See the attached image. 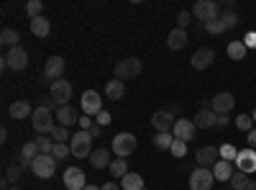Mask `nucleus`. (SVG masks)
I'll use <instances>...</instances> for the list:
<instances>
[{
    "mask_svg": "<svg viewBox=\"0 0 256 190\" xmlns=\"http://www.w3.org/2000/svg\"><path fill=\"white\" fill-rule=\"evenodd\" d=\"M190 13H192V18L202 21V24H210V21L220 18V6L216 3V0H198Z\"/></svg>",
    "mask_w": 256,
    "mask_h": 190,
    "instance_id": "nucleus-1",
    "label": "nucleus"
},
{
    "mask_svg": "<svg viewBox=\"0 0 256 190\" xmlns=\"http://www.w3.org/2000/svg\"><path fill=\"white\" fill-rule=\"evenodd\" d=\"M136 136L134 134H128V131H123V134H116L113 136V141H110V149H113V154L116 157H120V159H126L128 154H134L136 152Z\"/></svg>",
    "mask_w": 256,
    "mask_h": 190,
    "instance_id": "nucleus-2",
    "label": "nucleus"
},
{
    "mask_svg": "<svg viewBox=\"0 0 256 190\" xmlns=\"http://www.w3.org/2000/svg\"><path fill=\"white\" fill-rule=\"evenodd\" d=\"M141 70H144V62L138 57H126L116 65V80H134L141 75Z\"/></svg>",
    "mask_w": 256,
    "mask_h": 190,
    "instance_id": "nucleus-3",
    "label": "nucleus"
},
{
    "mask_svg": "<svg viewBox=\"0 0 256 190\" xmlns=\"http://www.w3.org/2000/svg\"><path fill=\"white\" fill-rule=\"evenodd\" d=\"M70 146H72V154H74L77 159H82V157H90V154H92V136H90L88 131L77 129V134H72Z\"/></svg>",
    "mask_w": 256,
    "mask_h": 190,
    "instance_id": "nucleus-4",
    "label": "nucleus"
},
{
    "mask_svg": "<svg viewBox=\"0 0 256 190\" xmlns=\"http://www.w3.org/2000/svg\"><path fill=\"white\" fill-rule=\"evenodd\" d=\"M31 172H34L36 177H41V180L54 177V172H56V159H54L52 154H38V157L34 159V164H31Z\"/></svg>",
    "mask_w": 256,
    "mask_h": 190,
    "instance_id": "nucleus-5",
    "label": "nucleus"
},
{
    "mask_svg": "<svg viewBox=\"0 0 256 190\" xmlns=\"http://www.w3.org/2000/svg\"><path fill=\"white\" fill-rule=\"evenodd\" d=\"M212 182H216V175H212V170L195 167V170L190 172V190H212Z\"/></svg>",
    "mask_w": 256,
    "mask_h": 190,
    "instance_id": "nucleus-6",
    "label": "nucleus"
},
{
    "mask_svg": "<svg viewBox=\"0 0 256 190\" xmlns=\"http://www.w3.org/2000/svg\"><path fill=\"white\" fill-rule=\"evenodd\" d=\"M31 126H34V131L41 136V134H52V129H54V118H52V111L49 108H38L34 111V116H31Z\"/></svg>",
    "mask_w": 256,
    "mask_h": 190,
    "instance_id": "nucleus-7",
    "label": "nucleus"
},
{
    "mask_svg": "<svg viewBox=\"0 0 256 190\" xmlns=\"http://www.w3.org/2000/svg\"><path fill=\"white\" fill-rule=\"evenodd\" d=\"M80 105H82V113L84 116H98L100 111H105L102 108V98H100L98 90H84L82 98H80Z\"/></svg>",
    "mask_w": 256,
    "mask_h": 190,
    "instance_id": "nucleus-8",
    "label": "nucleus"
},
{
    "mask_svg": "<svg viewBox=\"0 0 256 190\" xmlns=\"http://www.w3.org/2000/svg\"><path fill=\"white\" fill-rule=\"evenodd\" d=\"M195 162H198V167H205V170H212L218 162H220V149L218 146H212V144H208V146H200L198 149V154H195Z\"/></svg>",
    "mask_w": 256,
    "mask_h": 190,
    "instance_id": "nucleus-9",
    "label": "nucleus"
},
{
    "mask_svg": "<svg viewBox=\"0 0 256 190\" xmlns=\"http://www.w3.org/2000/svg\"><path fill=\"white\" fill-rule=\"evenodd\" d=\"M72 82H67V80H56V82H52V90H49V95L56 100V105L62 108V105H70V100H72Z\"/></svg>",
    "mask_w": 256,
    "mask_h": 190,
    "instance_id": "nucleus-10",
    "label": "nucleus"
},
{
    "mask_svg": "<svg viewBox=\"0 0 256 190\" xmlns=\"http://www.w3.org/2000/svg\"><path fill=\"white\" fill-rule=\"evenodd\" d=\"M174 123H177V118H174V113L169 111V108L166 111H156L152 116V126L156 129V134H172Z\"/></svg>",
    "mask_w": 256,
    "mask_h": 190,
    "instance_id": "nucleus-11",
    "label": "nucleus"
},
{
    "mask_svg": "<svg viewBox=\"0 0 256 190\" xmlns=\"http://www.w3.org/2000/svg\"><path fill=\"white\" fill-rule=\"evenodd\" d=\"M236 170L238 172H246V175H251V172H256V149H238V157H236Z\"/></svg>",
    "mask_w": 256,
    "mask_h": 190,
    "instance_id": "nucleus-12",
    "label": "nucleus"
},
{
    "mask_svg": "<svg viewBox=\"0 0 256 190\" xmlns=\"http://www.w3.org/2000/svg\"><path fill=\"white\" fill-rule=\"evenodd\" d=\"M6 62H8V67H10L13 72H20V70H26V65H28V52H26L24 47L8 49V54H6Z\"/></svg>",
    "mask_w": 256,
    "mask_h": 190,
    "instance_id": "nucleus-13",
    "label": "nucleus"
},
{
    "mask_svg": "<svg viewBox=\"0 0 256 190\" xmlns=\"http://www.w3.org/2000/svg\"><path fill=\"white\" fill-rule=\"evenodd\" d=\"M172 134H174V139H180V141H192V139H195V134H198V126H195V121L177 118Z\"/></svg>",
    "mask_w": 256,
    "mask_h": 190,
    "instance_id": "nucleus-14",
    "label": "nucleus"
},
{
    "mask_svg": "<svg viewBox=\"0 0 256 190\" xmlns=\"http://www.w3.org/2000/svg\"><path fill=\"white\" fill-rule=\"evenodd\" d=\"M64 185H67V190H84L88 180H84V172L80 167H67L64 170Z\"/></svg>",
    "mask_w": 256,
    "mask_h": 190,
    "instance_id": "nucleus-15",
    "label": "nucleus"
},
{
    "mask_svg": "<svg viewBox=\"0 0 256 190\" xmlns=\"http://www.w3.org/2000/svg\"><path fill=\"white\" fill-rule=\"evenodd\" d=\"M233 105H236L233 93H218L216 98L210 100V108L216 111L218 116H228V111H233Z\"/></svg>",
    "mask_w": 256,
    "mask_h": 190,
    "instance_id": "nucleus-16",
    "label": "nucleus"
},
{
    "mask_svg": "<svg viewBox=\"0 0 256 190\" xmlns=\"http://www.w3.org/2000/svg\"><path fill=\"white\" fill-rule=\"evenodd\" d=\"M64 59L62 57H49L46 59V65H44V75L52 80V82H56V80H62V75H64Z\"/></svg>",
    "mask_w": 256,
    "mask_h": 190,
    "instance_id": "nucleus-17",
    "label": "nucleus"
},
{
    "mask_svg": "<svg viewBox=\"0 0 256 190\" xmlns=\"http://www.w3.org/2000/svg\"><path fill=\"white\" fill-rule=\"evenodd\" d=\"M212 59H216V54H212V49H208V47H202V49H198L195 54H192V67H195L198 72L200 70H208L210 65H212Z\"/></svg>",
    "mask_w": 256,
    "mask_h": 190,
    "instance_id": "nucleus-18",
    "label": "nucleus"
},
{
    "mask_svg": "<svg viewBox=\"0 0 256 190\" xmlns=\"http://www.w3.org/2000/svg\"><path fill=\"white\" fill-rule=\"evenodd\" d=\"M187 41H190L187 31L184 29H174V31H169V36H166V47L172 52H182L187 47Z\"/></svg>",
    "mask_w": 256,
    "mask_h": 190,
    "instance_id": "nucleus-19",
    "label": "nucleus"
},
{
    "mask_svg": "<svg viewBox=\"0 0 256 190\" xmlns=\"http://www.w3.org/2000/svg\"><path fill=\"white\" fill-rule=\"evenodd\" d=\"M216 123H218V113L212 108H200L198 111V116H195L198 129H216Z\"/></svg>",
    "mask_w": 256,
    "mask_h": 190,
    "instance_id": "nucleus-20",
    "label": "nucleus"
},
{
    "mask_svg": "<svg viewBox=\"0 0 256 190\" xmlns=\"http://www.w3.org/2000/svg\"><path fill=\"white\" fill-rule=\"evenodd\" d=\"M8 113H10V118L20 121V118H31V116H34V108H31L28 100H16V103H10Z\"/></svg>",
    "mask_w": 256,
    "mask_h": 190,
    "instance_id": "nucleus-21",
    "label": "nucleus"
},
{
    "mask_svg": "<svg viewBox=\"0 0 256 190\" xmlns=\"http://www.w3.org/2000/svg\"><path fill=\"white\" fill-rule=\"evenodd\" d=\"M56 121H59V126H74V123H80V118H77V111L72 108V105H62V108H56Z\"/></svg>",
    "mask_w": 256,
    "mask_h": 190,
    "instance_id": "nucleus-22",
    "label": "nucleus"
},
{
    "mask_svg": "<svg viewBox=\"0 0 256 190\" xmlns=\"http://www.w3.org/2000/svg\"><path fill=\"white\" fill-rule=\"evenodd\" d=\"M233 172H236V164H233V162H226V159H220L216 167H212V175H216V180H220V182L230 180Z\"/></svg>",
    "mask_w": 256,
    "mask_h": 190,
    "instance_id": "nucleus-23",
    "label": "nucleus"
},
{
    "mask_svg": "<svg viewBox=\"0 0 256 190\" xmlns=\"http://www.w3.org/2000/svg\"><path fill=\"white\" fill-rule=\"evenodd\" d=\"M105 95H108V100L118 103V100L126 95V85H123V80H110V82H105Z\"/></svg>",
    "mask_w": 256,
    "mask_h": 190,
    "instance_id": "nucleus-24",
    "label": "nucleus"
},
{
    "mask_svg": "<svg viewBox=\"0 0 256 190\" xmlns=\"http://www.w3.org/2000/svg\"><path fill=\"white\" fill-rule=\"evenodd\" d=\"M228 182H230V187H233V190H256L254 180H251L246 172H238V170L233 172V177H230Z\"/></svg>",
    "mask_w": 256,
    "mask_h": 190,
    "instance_id": "nucleus-25",
    "label": "nucleus"
},
{
    "mask_svg": "<svg viewBox=\"0 0 256 190\" xmlns=\"http://www.w3.org/2000/svg\"><path fill=\"white\" fill-rule=\"evenodd\" d=\"M31 34L34 36H38V39H44V36H49V31H52V24H49V18H44V16H38V18H31Z\"/></svg>",
    "mask_w": 256,
    "mask_h": 190,
    "instance_id": "nucleus-26",
    "label": "nucleus"
},
{
    "mask_svg": "<svg viewBox=\"0 0 256 190\" xmlns=\"http://www.w3.org/2000/svg\"><path fill=\"white\" fill-rule=\"evenodd\" d=\"M110 152L108 149H95L92 154H90V164L95 167V170H105V167H110Z\"/></svg>",
    "mask_w": 256,
    "mask_h": 190,
    "instance_id": "nucleus-27",
    "label": "nucleus"
},
{
    "mask_svg": "<svg viewBox=\"0 0 256 190\" xmlns=\"http://www.w3.org/2000/svg\"><path fill=\"white\" fill-rule=\"evenodd\" d=\"M18 41H20V34L16 29H3V31H0V44H3V47L16 49V47H20Z\"/></svg>",
    "mask_w": 256,
    "mask_h": 190,
    "instance_id": "nucleus-28",
    "label": "nucleus"
},
{
    "mask_svg": "<svg viewBox=\"0 0 256 190\" xmlns=\"http://www.w3.org/2000/svg\"><path fill=\"white\" fill-rule=\"evenodd\" d=\"M120 187L123 190H144V177L138 172H128L123 180H120Z\"/></svg>",
    "mask_w": 256,
    "mask_h": 190,
    "instance_id": "nucleus-29",
    "label": "nucleus"
},
{
    "mask_svg": "<svg viewBox=\"0 0 256 190\" xmlns=\"http://www.w3.org/2000/svg\"><path fill=\"white\" fill-rule=\"evenodd\" d=\"M108 170H110V175H113L116 180H123L128 172H131V170H128V162H126V159H120V157H116V159L110 162Z\"/></svg>",
    "mask_w": 256,
    "mask_h": 190,
    "instance_id": "nucleus-30",
    "label": "nucleus"
},
{
    "mask_svg": "<svg viewBox=\"0 0 256 190\" xmlns=\"http://www.w3.org/2000/svg\"><path fill=\"white\" fill-rule=\"evenodd\" d=\"M226 52H228V57H230L233 62H241V59L246 57V52H248V49H246V44H244V41H230Z\"/></svg>",
    "mask_w": 256,
    "mask_h": 190,
    "instance_id": "nucleus-31",
    "label": "nucleus"
},
{
    "mask_svg": "<svg viewBox=\"0 0 256 190\" xmlns=\"http://www.w3.org/2000/svg\"><path fill=\"white\" fill-rule=\"evenodd\" d=\"M52 139H54V144H64V141H72V134H70L67 126H54V129H52Z\"/></svg>",
    "mask_w": 256,
    "mask_h": 190,
    "instance_id": "nucleus-32",
    "label": "nucleus"
},
{
    "mask_svg": "<svg viewBox=\"0 0 256 190\" xmlns=\"http://www.w3.org/2000/svg\"><path fill=\"white\" fill-rule=\"evenodd\" d=\"M34 141L38 144V152H41V154H52V152H54V139H52V136L41 134V136H36Z\"/></svg>",
    "mask_w": 256,
    "mask_h": 190,
    "instance_id": "nucleus-33",
    "label": "nucleus"
},
{
    "mask_svg": "<svg viewBox=\"0 0 256 190\" xmlns=\"http://www.w3.org/2000/svg\"><path fill=\"white\" fill-rule=\"evenodd\" d=\"M152 144L156 146V149H172V144H174V134H156Z\"/></svg>",
    "mask_w": 256,
    "mask_h": 190,
    "instance_id": "nucleus-34",
    "label": "nucleus"
},
{
    "mask_svg": "<svg viewBox=\"0 0 256 190\" xmlns=\"http://www.w3.org/2000/svg\"><path fill=\"white\" fill-rule=\"evenodd\" d=\"M220 21H223V24H226V29H236L238 26V13L236 11H220Z\"/></svg>",
    "mask_w": 256,
    "mask_h": 190,
    "instance_id": "nucleus-35",
    "label": "nucleus"
},
{
    "mask_svg": "<svg viewBox=\"0 0 256 190\" xmlns=\"http://www.w3.org/2000/svg\"><path fill=\"white\" fill-rule=\"evenodd\" d=\"M236 157H238V149L233 144H220V159H226V162H236Z\"/></svg>",
    "mask_w": 256,
    "mask_h": 190,
    "instance_id": "nucleus-36",
    "label": "nucleus"
},
{
    "mask_svg": "<svg viewBox=\"0 0 256 190\" xmlns=\"http://www.w3.org/2000/svg\"><path fill=\"white\" fill-rule=\"evenodd\" d=\"M205 31L212 34V36H220V34H226L228 29H226V24H223L220 18H216V21H210V24H205Z\"/></svg>",
    "mask_w": 256,
    "mask_h": 190,
    "instance_id": "nucleus-37",
    "label": "nucleus"
},
{
    "mask_svg": "<svg viewBox=\"0 0 256 190\" xmlns=\"http://www.w3.org/2000/svg\"><path fill=\"white\" fill-rule=\"evenodd\" d=\"M72 154V146L70 144H54V152H52V157L59 162V159H67Z\"/></svg>",
    "mask_w": 256,
    "mask_h": 190,
    "instance_id": "nucleus-38",
    "label": "nucleus"
},
{
    "mask_svg": "<svg viewBox=\"0 0 256 190\" xmlns=\"http://www.w3.org/2000/svg\"><path fill=\"white\" fill-rule=\"evenodd\" d=\"M233 123H236V129H238V131H246V134L254 131V118H251V116H244V113H241Z\"/></svg>",
    "mask_w": 256,
    "mask_h": 190,
    "instance_id": "nucleus-39",
    "label": "nucleus"
},
{
    "mask_svg": "<svg viewBox=\"0 0 256 190\" xmlns=\"http://www.w3.org/2000/svg\"><path fill=\"white\" fill-rule=\"evenodd\" d=\"M20 175H24V167H20V164H10L8 170H6V180L8 182H18Z\"/></svg>",
    "mask_w": 256,
    "mask_h": 190,
    "instance_id": "nucleus-40",
    "label": "nucleus"
},
{
    "mask_svg": "<svg viewBox=\"0 0 256 190\" xmlns=\"http://www.w3.org/2000/svg\"><path fill=\"white\" fill-rule=\"evenodd\" d=\"M41 11H44V3H41V0H28L26 13H28L31 18H38V16H41Z\"/></svg>",
    "mask_w": 256,
    "mask_h": 190,
    "instance_id": "nucleus-41",
    "label": "nucleus"
},
{
    "mask_svg": "<svg viewBox=\"0 0 256 190\" xmlns=\"http://www.w3.org/2000/svg\"><path fill=\"white\" fill-rule=\"evenodd\" d=\"M172 152L177 159H182V157H187V141H180V139H174V144H172Z\"/></svg>",
    "mask_w": 256,
    "mask_h": 190,
    "instance_id": "nucleus-42",
    "label": "nucleus"
},
{
    "mask_svg": "<svg viewBox=\"0 0 256 190\" xmlns=\"http://www.w3.org/2000/svg\"><path fill=\"white\" fill-rule=\"evenodd\" d=\"M190 24H192V13H190V11H180V16H177V29H184V31H187Z\"/></svg>",
    "mask_w": 256,
    "mask_h": 190,
    "instance_id": "nucleus-43",
    "label": "nucleus"
},
{
    "mask_svg": "<svg viewBox=\"0 0 256 190\" xmlns=\"http://www.w3.org/2000/svg\"><path fill=\"white\" fill-rule=\"evenodd\" d=\"M95 118H98L95 123H98V126H102V129H105V126H108V123H110V118H113V116H110L108 111H100V113H98Z\"/></svg>",
    "mask_w": 256,
    "mask_h": 190,
    "instance_id": "nucleus-44",
    "label": "nucleus"
},
{
    "mask_svg": "<svg viewBox=\"0 0 256 190\" xmlns=\"http://www.w3.org/2000/svg\"><path fill=\"white\" fill-rule=\"evenodd\" d=\"M38 103H41V108H49V111H54V108H59V105H56V100H54L52 95H44V98H41Z\"/></svg>",
    "mask_w": 256,
    "mask_h": 190,
    "instance_id": "nucleus-45",
    "label": "nucleus"
},
{
    "mask_svg": "<svg viewBox=\"0 0 256 190\" xmlns=\"http://www.w3.org/2000/svg\"><path fill=\"white\" fill-rule=\"evenodd\" d=\"M92 126V118L90 116H80V123H77V129H82V131H88Z\"/></svg>",
    "mask_w": 256,
    "mask_h": 190,
    "instance_id": "nucleus-46",
    "label": "nucleus"
},
{
    "mask_svg": "<svg viewBox=\"0 0 256 190\" xmlns=\"http://www.w3.org/2000/svg\"><path fill=\"white\" fill-rule=\"evenodd\" d=\"M88 134L92 136V141H95V139H100V134H102V126H98V123H92V126H90V129H88Z\"/></svg>",
    "mask_w": 256,
    "mask_h": 190,
    "instance_id": "nucleus-47",
    "label": "nucleus"
},
{
    "mask_svg": "<svg viewBox=\"0 0 256 190\" xmlns=\"http://www.w3.org/2000/svg\"><path fill=\"white\" fill-rule=\"evenodd\" d=\"M244 44H246V49H254V47H256V31L246 34V39H244Z\"/></svg>",
    "mask_w": 256,
    "mask_h": 190,
    "instance_id": "nucleus-48",
    "label": "nucleus"
},
{
    "mask_svg": "<svg viewBox=\"0 0 256 190\" xmlns=\"http://www.w3.org/2000/svg\"><path fill=\"white\" fill-rule=\"evenodd\" d=\"M226 126H230V118H228V116H218L216 129H226Z\"/></svg>",
    "mask_w": 256,
    "mask_h": 190,
    "instance_id": "nucleus-49",
    "label": "nucleus"
},
{
    "mask_svg": "<svg viewBox=\"0 0 256 190\" xmlns=\"http://www.w3.org/2000/svg\"><path fill=\"white\" fill-rule=\"evenodd\" d=\"M248 144H251V149H256V129L248 131Z\"/></svg>",
    "mask_w": 256,
    "mask_h": 190,
    "instance_id": "nucleus-50",
    "label": "nucleus"
},
{
    "mask_svg": "<svg viewBox=\"0 0 256 190\" xmlns=\"http://www.w3.org/2000/svg\"><path fill=\"white\" fill-rule=\"evenodd\" d=\"M102 190H123V187H120V185H116V182H105V185H102Z\"/></svg>",
    "mask_w": 256,
    "mask_h": 190,
    "instance_id": "nucleus-51",
    "label": "nucleus"
},
{
    "mask_svg": "<svg viewBox=\"0 0 256 190\" xmlns=\"http://www.w3.org/2000/svg\"><path fill=\"white\" fill-rule=\"evenodd\" d=\"M84 190H102V187H100V185H88Z\"/></svg>",
    "mask_w": 256,
    "mask_h": 190,
    "instance_id": "nucleus-52",
    "label": "nucleus"
},
{
    "mask_svg": "<svg viewBox=\"0 0 256 190\" xmlns=\"http://www.w3.org/2000/svg\"><path fill=\"white\" fill-rule=\"evenodd\" d=\"M251 118H254V123H256V111H254V113H251Z\"/></svg>",
    "mask_w": 256,
    "mask_h": 190,
    "instance_id": "nucleus-53",
    "label": "nucleus"
},
{
    "mask_svg": "<svg viewBox=\"0 0 256 190\" xmlns=\"http://www.w3.org/2000/svg\"><path fill=\"white\" fill-rule=\"evenodd\" d=\"M10 190H20V187H16V185H13V187H10Z\"/></svg>",
    "mask_w": 256,
    "mask_h": 190,
    "instance_id": "nucleus-54",
    "label": "nucleus"
},
{
    "mask_svg": "<svg viewBox=\"0 0 256 190\" xmlns=\"http://www.w3.org/2000/svg\"><path fill=\"white\" fill-rule=\"evenodd\" d=\"M144 190H148V187H144Z\"/></svg>",
    "mask_w": 256,
    "mask_h": 190,
    "instance_id": "nucleus-55",
    "label": "nucleus"
}]
</instances>
